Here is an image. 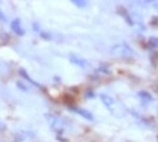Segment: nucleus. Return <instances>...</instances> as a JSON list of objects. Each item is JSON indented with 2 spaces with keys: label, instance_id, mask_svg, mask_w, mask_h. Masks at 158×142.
I'll use <instances>...</instances> for the list:
<instances>
[{
  "label": "nucleus",
  "instance_id": "1",
  "mask_svg": "<svg viewBox=\"0 0 158 142\" xmlns=\"http://www.w3.org/2000/svg\"><path fill=\"white\" fill-rule=\"evenodd\" d=\"M100 100L101 103L104 104V107L106 108L114 117H124L125 114V108L123 104H120V103H118L113 97L108 95V94H100Z\"/></svg>",
  "mask_w": 158,
  "mask_h": 142
},
{
  "label": "nucleus",
  "instance_id": "2",
  "mask_svg": "<svg viewBox=\"0 0 158 142\" xmlns=\"http://www.w3.org/2000/svg\"><path fill=\"white\" fill-rule=\"evenodd\" d=\"M110 54L113 56L120 57V58H129L131 56H134V51L127 42H120V43H115L110 48Z\"/></svg>",
  "mask_w": 158,
  "mask_h": 142
},
{
  "label": "nucleus",
  "instance_id": "3",
  "mask_svg": "<svg viewBox=\"0 0 158 142\" xmlns=\"http://www.w3.org/2000/svg\"><path fill=\"white\" fill-rule=\"evenodd\" d=\"M46 119L48 121V124L51 126V128L53 131H56L57 133H62L63 132V128H64V123H63V121L60 118V117H57V115H55V114H46Z\"/></svg>",
  "mask_w": 158,
  "mask_h": 142
},
{
  "label": "nucleus",
  "instance_id": "4",
  "mask_svg": "<svg viewBox=\"0 0 158 142\" xmlns=\"http://www.w3.org/2000/svg\"><path fill=\"white\" fill-rule=\"evenodd\" d=\"M69 108H70L72 112H75L76 114H78V115H81V117H84L85 119H87V121H94V115L91 114L89 110H86V109H84V108L73 107V105H69Z\"/></svg>",
  "mask_w": 158,
  "mask_h": 142
},
{
  "label": "nucleus",
  "instance_id": "5",
  "mask_svg": "<svg viewBox=\"0 0 158 142\" xmlns=\"http://www.w3.org/2000/svg\"><path fill=\"white\" fill-rule=\"evenodd\" d=\"M69 58H70V61H71L72 63H75V65L80 66V67H87V66L90 65L87 60H85V58H82V57H80V56H77V55H75V54H71V55L69 56Z\"/></svg>",
  "mask_w": 158,
  "mask_h": 142
},
{
  "label": "nucleus",
  "instance_id": "6",
  "mask_svg": "<svg viewBox=\"0 0 158 142\" xmlns=\"http://www.w3.org/2000/svg\"><path fill=\"white\" fill-rule=\"evenodd\" d=\"M10 28H11V31L14 32L15 34H18V36H24V29L22 28V25H20V20L19 19H14V20H11L10 22Z\"/></svg>",
  "mask_w": 158,
  "mask_h": 142
},
{
  "label": "nucleus",
  "instance_id": "7",
  "mask_svg": "<svg viewBox=\"0 0 158 142\" xmlns=\"http://www.w3.org/2000/svg\"><path fill=\"white\" fill-rule=\"evenodd\" d=\"M138 98L142 100V101H144V103H151V101H153V95L149 93V92H147V90H140V92H138Z\"/></svg>",
  "mask_w": 158,
  "mask_h": 142
},
{
  "label": "nucleus",
  "instance_id": "8",
  "mask_svg": "<svg viewBox=\"0 0 158 142\" xmlns=\"http://www.w3.org/2000/svg\"><path fill=\"white\" fill-rule=\"evenodd\" d=\"M19 74H20V75H22V76H23L24 79L27 80V81H28L29 84H32V85H34V86H37V88H42V86H41V84L35 83V81H34V80L32 79V77H31V76H29V75L27 74V71H25L24 69H19Z\"/></svg>",
  "mask_w": 158,
  "mask_h": 142
},
{
  "label": "nucleus",
  "instance_id": "9",
  "mask_svg": "<svg viewBox=\"0 0 158 142\" xmlns=\"http://www.w3.org/2000/svg\"><path fill=\"white\" fill-rule=\"evenodd\" d=\"M148 46L151 48H158V37H149L148 38Z\"/></svg>",
  "mask_w": 158,
  "mask_h": 142
},
{
  "label": "nucleus",
  "instance_id": "10",
  "mask_svg": "<svg viewBox=\"0 0 158 142\" xmlns=\"http://www.w3.org/2000/svg\"><path fill=\"white\" fill-rule=\"evenodd\" d=\"M72 4L78 8H85L87 5V2H85V0H72Z\"/></svg>",
  "mask_w": 158,
  "mask_h": 142
},
{
  "label": "nucleus",
  "instance_id": "11",
  "mask_svg": "<svg viewBox=\"0 0 158 142\" xmlns=\"http://www.w3.org/2000/svg\"><path fill=\"white\" fill-rule=\"evenodd\" d=\"M96 72H102V74H105V75H109L110 74V70H109V67L106 66V65H101V66H99V69L96 70Z\"/></svg>",
  "mask_w": 158,
  "mask_h": 142
},
{
  "label": "nucleus",
  "instance_id": "12",
  "mask_svg": "<svg viewBox=\"0 0 158 142\" xmlns=\"http://www.w3.org/2000/svg\"><path fill=\"white\" fill-rule=\"evenodd\" d=\"M95 97V94H94V90H86L85 92V98H94Z\"/></svg>",
  "mask_w": 158,
  "mask_h": 142
},
{
  "label": "nucleus",
  "instance_id": "13",
  "mask_svg": "<svg viewBox=\"0 0 158 142\" xmlns=\"http://www.w3.org/2000/svg\"><path fill=\"white\" fill-rule=\"evenodd\" d=\"M39 34H41L43 38H46V40H49V38H51V34L49 33H46V32H42V31H41V33H39Z\"/></svg>",
  "mask_w": 158,
  "mask_h": 142
},
{
  "label": "nucleus",
  "instance_id": "14",
  "mask_svg": "<svg viewBox=\"0 0 158 142\" xmlns=\"http://www.w3.org/2000/svg\"><path fill=\"white\" fill-rule=\"evenodd\" d=\"M17 86H18V88H20L22 90H24V92H27V88H25L20 81H18V83H17Z\"/></svg>",
  "mask_w": 158,
  "mask_h": 142
},
{
  "label": "nucleus",
  "instance_id": "15",
  "mask_svg": "<svg viewBox=\"0 0 158 142\" xmlns=\"http://www.w3.org/2000/svg\"><path fill=\"white\" fill-rule=\"evenodd\" d=\"M0 20H2V22H6V17L4 15V13L2 10H0Z\"/></svg>",
  "mask_w": 158,
  "mask_h": 142
},
{
  "label": "nucleus",
  "instance_id": "16",
  "mask_svg": "<svg viewBox=\"0 0 158 142\" xmlns=\"http://www.w3.org/2000/svg\"><path fill=\"white\" fill-rule=\"evenodd\" d=\"M152 4H153V6H154V8L158 10V2H154V3H152Z\"/></svg>",
  "mask_w": 158,
  "mask_h": 142
},
{
  "label": "nucleus",
  "instance_id": "17",
  "mask_svg": "<svg viewBox=\"0 0 158 142\" xmlns=\"http://www.w3.org/2000/svg\"><path fill=\"white\" fill-rule=\"evenodd\" d=\"M157 142H158V135H157Z\"/></svg>",
  "mask_w": 158,
  "mask_h": 142
},
{
  "label": "nucleus",
  "instance_id": "18",
  "mask_svg": "<svg viewBox=\"0 0 158 142\" xmlns=\"http://www.w3.org/2000/svg\"><path fill=\"white\" fill-rule=\"evenodd\" d=\"M157 112H158V109H157Z\"/></svg>",
  "mask_w": 158,
  "mask_h": 142
}]
</instances>
